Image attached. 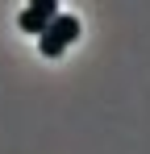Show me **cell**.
<instances>
[{"label": "cell", "mask_w": 150, "mask_h": 154, "mask_svg": "<svg viewBox=\"0 0 150 154\" xmlns=\"http://www.w3.org/2000/svg\"><path fill=\"white\" fill-rule=\"evenodd\" d=\"M54 17H58V4H54V0H33V4L21 13V21H17V25H21L25 33H38V38H42L46 25L54 21Z\"/></svg>", "instance_id": "obj_2"}, {"label": "cell", "mask_w": 150, "mask_h": 154, "mask_svg": "<svg viewBox=\"0 0 150 154\" xmlns=\"http://www.w3.org/2000/svg\"><path fill=\"white\" fill-rule=\"evenodd\" d=\"M75 38H79V21H75V17H67V13H58V17L46 25V33L38 38V50L46 54V58H58V54L67 50Z\"/></svg>", "instance_id": "obj_1"}]
</instances>
